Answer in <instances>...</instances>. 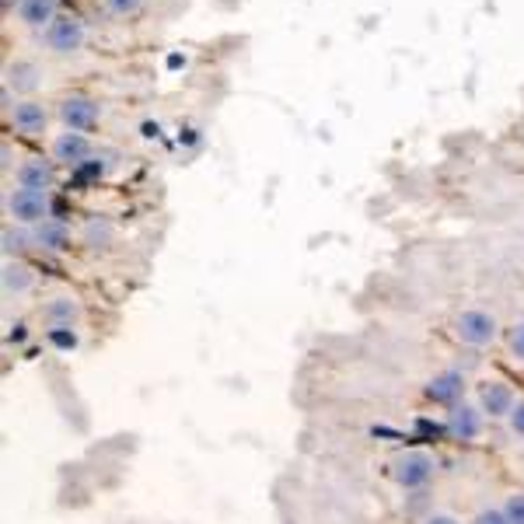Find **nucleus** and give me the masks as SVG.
<instances>
[{
  "instance_id": "obj_1",
  "label": "nucleus",
  "mask_w": 524,
  "mask_h": 524,
  "mask_svg": "<svg viewBox=\"0 0 524 524\" xmlns=\"http://www.w3.org/2000/svg\"><path fill=\"white\" fill-rule=\"evenodd\" d=\"M7 207V217H14L18 224H28V228H35V224L49 221V193L46 189H11L4 200Z\"/></svg>"
},
{
  "instance_id": "obj_2",
  "label": "nucleus",
  "mask_w": 524,
  "mask_h": 524,
  "mask_svg": "<svg viewBox=\"0 0 524 524\" xmlns=\"http://www.w3.org/2000/svg\"><path fill=\"white\" fill-rule=\"evenodd\" d=\"M56 116H60V123L67 126V130L84 133L102 119V109H98L95 98L84 95V91H70V95H63L60 102H56Z\"/></svg>"
},
{
  "instance_id": "obj_3",
  "label": "nucleus",
  "mask_w": 524,
  "mask_h": 524,
  "mask_svg": "<svg viewBox=\"0 0 524 524\" xmlns=\"http://www.w3.org/2000/svg\"><path fill=\"white\" fill-rule=\"evenodd\" d=\"M497 318L490 315V311L483 308H465L462 315L455 318V336L462 339L465 346H490L493 339H497Z\"/></svg>"
},
{
  "instance_id": "obj_4",
  "label": "nucleus",
  "mask_w": 524,
  "mask_h": 524,
  "mask_svg": "<svg viewBox=\"0 0 524 524\" xmlns=\"http://www.w3.org/2000/svg\"><path fill=\"white\" fill-rule=\"evenodd\" d=\"M434 458L427 451H406L392 462V479L402 486V490H420L434 479Z\"/></svg>"
},
{
  "instance_id": "obj_5",
  "label": "nucleus",
  "mask_w": 524,
  "mask_h": 524,
  "mask_svg": "<svg viewBox=\"0 0 524 524\" xmlns=\"http://www.w3.org/2000/svg\"><path fill=\"white\" fill-rule=\"evenodd\" d=\"M46 46L56 56H74L84 46V21L77 14H56L46 28Z\"/></svg>"
},
{
  "instance_id": "obj_6",
  "label": "nucleus",
  "mask_w": 524,
  "mask_h": 524,
  "mask_svg": "<svg viewBox=\"0 0 524 524\" xmlns=\"http://www.w3.org/2000/svg\"><path fill=\"white\" fill-rule=\"evenodd\" d=\"M514 402L518 399H514L507 381L490 378L479 385V409H483V416H490V420H504V416H511Z\"/></svg>"
},
{
  "instance_id": "obj_7",
  "label": "nucleus",
  "mask_w": 524,
  "mask_h": 524,
  "mask_svg": "<svg viewBox=\"0 0 524 524\" xmlns=\"http://www.w3.org/2000/svg\"><path fill=\"white\" fill-rule=\"evenodd\" d=\"M444 427H448V434L455 437V441H476V437L483 434V409L469 406V402H455Z\"/></svg>"
},
{
  "instance_id": "obj_8",
  "label": "nucleus",
  "mask_w": 524,
  "mask_h": 524,
  "mask_svg": "<svg viewBox=\"0 0 524 524\" xmlns=\"http://www.w3.org/2000/svg\"><path fill=\"white\" fill-rule=\"evenodd\" d=\"M46 123H49V112L39 98H25V102L14 105L11 126H14V133H21V137H42Z\"/></svg>"
},
{
  "instance_id": "obj_9",
  "label": "nucleus",
  "mask_w": 524,
  "mask_h": 524,
  "mask_svg": "<svg viewBox=\"0 0 524 524\" xmlns=\"http://www.w3.org/2000/svg\"><path fill=\"white\" fill-rule=\"evenodd\" d=\"M88 154H91V140L77 130H67L53 140V161H60V165L81 168L84 161H88Z\"/></svg>"
},
{
  "instance_id": "obj_10",
  "label": "nucleus",
  "mask_w": 524,
  "mask_h": 524,
  "mask_svg": "<svg viewBox=\"0 0 524 524\" xmlns=\"http://www.w3.org/2000/svg\"><path fill=\"white\" fill-rule=\"evenodd\" d=\"M462 392H465V378L458 371L434 374V378L427 381V388H423V395H427L430 402H441V406H455V402L462 399Z\"/></svg>"
},
{
  "instance_id": "obj_11",
  "label": "nucleus",
  "mask_w": 524,
  "mask_h": 524,
  "mask_svg": "<svg viewBox=\"0 0 524 524\" xmlns=\"http://www.w3.org/2000/svg\"><path fill=\"white\" fill-rule=\"evenodd\" d=\"M53 179H56L53 161L39 158V154H32V158H25L18 165V186H25V189H49Z\"/></svg>"
},
{
  "instance_id": "obj_12",
  "label": "nucleus",
  "mask_w": 524,
  "mask_h": 524,
  "mask_svg": "<svg viewBox=\"0 0 524 524\" xmlns=\"http://www.w3.org/2000/svg\"><path fill=\"white\" fill-rule=\"evenodd\" d=\"M42 322H46L49 329H74V325L81 322V304H77L74 297H53V301H46V308H42Z\"/></svg>"
},
{
  "instance_id": "obj_13",
  "label": "nucleus",
  "mask_w": 524,
  "mask_h": 524,
  "mask_svg": "<svg viewBox=\"0 0 524 524\" xmlns=\"http://www.w3.org/2000/svg\"><path fill=\"white\" fill-rule=\"evenodd\" d=\"M32 242H35V249H42V252H63L70 245V231L63 221H53V217H49V221L32 228Z\"/></svg>"
},
{
  "instance_id": "obj_14",
  "label": "nucleus",
  "mask_w": 524,
  "mask_h": 524,
  "mask_svg": "<svg viewBox=\"0 0 524 524\" xmlns=\"http://www.w3.org/2000/svg\"><path fill=\"white\" fill-rule=\"evenodd\" d=\"M42 81V70L35 67L32 60H14L4 67V84L14 91H21V95H28V91H35Z\"/></svg>"
},
{
  "instance_id": "obj_15",
  "label": "nucleus",
  "mask_w": 524,
  "mask_h": 524,
  "mask_svg": "<svg viewBox=\"0 0 524 524\" xmlns=\"http://www.w3.org/2000/svg\"><path fill=\"white\" fill-rule=\"evenodd\" d=\"M56 14V0H18V18L28 28H49Z\"/></svg>"
},
{
  "instance_id": "obj_16",
  "label": "nucleus",
  "mask_w": 524,
  "mask_h": 524,
  "mask_svg": "<svg viewBox=\"0 0 524 524\" xmlns=\"http://www.w3.org/2000/svg\"><path fill=\"white\" fill-rule=\"evenodd\" d=\"M0 280H4V290H7V294H25V290L35 283V276H32V269H28L25 262L7 259V262H4V273H0Z\"/></svg>"
},
{
  "instance_id": "obj_17",
  "label": "nucleus",
  "mask_w": 524,
  "mask_h": 524,
  "mask_svg": "<svg viewBox=\"0 0 524 524\" xmlns=\"http://www.w3.org/2000/svg\"><path fill=\"white\" fill-rule=\"evenodd\" d=\"M112 224L105 221V217H91L88 224H84V231H81V238H84V245H91V249H102V245H109L112 242Z\"/></svg>"
},
{
  "instance_id": "obj_18",
  "label": "nucleus",
  "mask_w": 524,
  "mask_h": 524,
  "mask_svg": "<svg viewBox=\"0 0 524 524\" xmlns=\"http://www.w3.org/2000/svg\"><path fill=\"white\" fill-rule=\"evenodd\" d=\"M28 242H32V235H25V231H14V228H4V256H18V252L28 249Z\"/></svg>"
},
{
  "instance_id": "obj_19",
  "label": "nucleus",
  "mask_w": 524,
  "mask_h": 524,
  "mask_svg": "<svg viewBox=\"0 0 524 524\" xmlns=\"http://www.w3.org/2000/svg\"><path fill=\"white\" fill-rule=\"evenodd\" d=\"M105 11L116 14V18H133V14L144 7V0H102Z\"/></svg>"
},
{
  "instance_id": "obj_20",
  "label": "nucleus",
  "mask_w": 524,
  "mask_h": 524,
  "mask_svg": "<svg viewBox=\"0 0 524 524\" xmlns=\"http://www.w3.org/2000/svg\"><path fill=\"white\" fill-rule=\"evenodd\" d=\"M504 514L511 524H524V493H511V497L504 500Z\"/></svg>"
},
{
  "instance_id": "obj_21",
  "label": "nucleus",
  "mask_w": 524,
  "mask_h": 524,
  "mask_svg": "<svg viewBox=\"0 0 524 524\" xmlns=\"http://www.w3.org/2000/svg\"><path fill=\"white\" fill-rule=\"evenodd\" d=\"M507 346H511L514 360H524V322H514L507 332Z\"/></svg>"
},
{
  "instance_id": "obj_22",
  "label": "nucleus",
  "mask_w": 524,
  "mask_h": 524,
  "mask_svg": "<svg viewBox=\"0 0 524 524\" xmlns=\"http://www.w3.org/2000/svg\"><path fill=\"white\" fill-rule=\"evenodd\" d=\"M49 343L60 346V350H74V346H77V332L74 329H49Z\"/></svg>"
},
{
  "instance_id": "obj_23",
  "label": "nucleus",
  "mask_w": 524,
  "mask_h": 524,
  "mask_svg": "<svg viewBox=\"0 0 524 524\" xmlns=\"http://www.w3.org/2000/svg\"><path fill=\"white\" fill-rule=\"evenodd\" d=\"M472 524H511V521H507L504 507H486V511L476 514V521Z\"/></svg>"
},
{
  "instance_id": "obj_24",
  "label": "nucleus",
  "mask_w": 524,
  "mask_h": 524,
  "mask_svg": "<svg viewBox=\"0 0 524 524\" xmlns=\"http://www.w3.org/2000/svg\"><path fill=\"white\" fill-rule=\"evenodd\" d=\"M507 423H511L514 434L524 437V399L514 402V409H511V416H507Z\"/></svg>"
},
{
  "instance_id": "obj_25",
  "label": "nucleus",
  "mask_w": 524,
  "mask_h": 524,
  "mask_svg": "<svg viewBox=\"0 0 524 524\" xmlns=\"http://www.w3.org/2000/svg\"><path fill=\"white\" fill-rule=\"evenodd\" d=\"M423 524H458V518H451V514H430Z\"/></svg>"
},
{
  "instance_id": "obj_26",
  "label": "nucleus",
  "mask_w": 524,
  "mask_h": 524,
  "mask_svg": "<svg viewBox=\"0 0 524 524\" xmlns=\"http://www.w3.org/2000/svg\"><path fill=\"white\" fill-rule=\"evenodd\" d=\"M4 4V11H11V7H18V0H0Z\"/></svg>"
}]
</instances>
